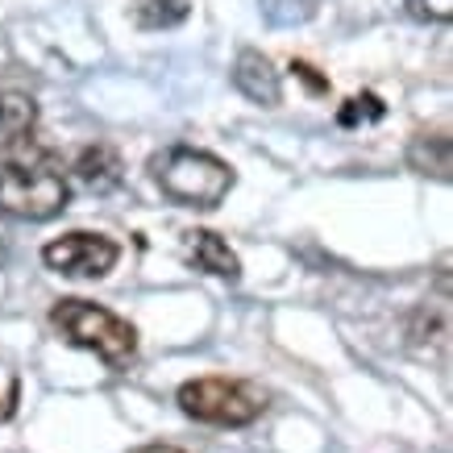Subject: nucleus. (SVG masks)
Wrapping results in <instances>:
<instances>
[{"label": "nucleus", "instance_id": "1a4fd4ad", "mask_svg": "<svg viewBox=\"0 0 453 453\" xmlns=\"http://www.w3.org/2000/svg\"><path fill=\"white\" fill-rule=\"evenodd\" d=\"M408 163L420 171V175H437V179H449L453 171V146L445 134H433V138H416L408 146Z\"/></svg>", "mask_w": 453, "mask_h": 453}, {"label": "nucleus", "instance_id": "9d476101", "mask_svg": "<svg viewBox=\"0 0 453 453\" xmlns=\"http://www.w3.org/2000/svg\"><path fill=\"white\" fill-rule=\"evenodd\" d=\"M34 121H38V104L29 96H21V92H4L0 96V138L4 142L26 138Z\"/></svg>", "mask_w": 453, "mask_h": 453}, {"label": "nucleus", "instance_id": "f8f14e48", "mask_svg": "<svg viewBox=\"0 0 453 453\" xmlns=\"http://www.w3.org/2000/svg\"><path fill=\"white\" fill-rule=\"evenodd\" d=\"M316 9H320V0H262V17H266L271 26H279V29L312 21Z\"/></svg>", "mask_w": 453, "mask_h": 453}, {"label": "nucleus", "instance_id": "4468645a", "mask_svg": "<svg viewBox=\"0 0 453 453\" xmlns=\"http://www.w3.org/2000/svg\"><path fill=\"white\" fill-rule=\"evenodd\" d=\"M403 4L416 21H449L453 17V0H403Z\"/></svg>", "mask_w": 453, "mask_h": 453}, {"label": "nucleus", "instance_id": "f03ea898", "mask_svg": "<svg viewBox=\"0 0 453 453\" xmlns=\"http://www.w3.org/2000/svg\"><path fill=\"white\" fill-rule=\"evenodd\" d=\"M150 175L158 192L183 208H217L234 192V166L196 146H171V150L154 154Z\"/></svg>", "mask_w": 453, "mask_h": 453}, {"label": "nucleus", "instance_id": "39448f33", "mask_svg": "<svg viewBox=\"0 0 453 453\" xmlns=\"http://www.w3.org/2000/svg\"><path fill=\"white\" fill-rule=\"evenodd\" d=\"M121 258V246L104 234H63L42 246V262L71 279H104Z\"/></svg>", "mask_w": 453, "mask_h": 453}, {"label": "nucleus", "instance_id": "6e6552de", "mask_svg": "<svg viewBox=\"0 0 453 453\" xmlns=\"http://www.w3.org/2000/svg\"><path fill=\"white\" fill-rule=\"evenodd\" d=\"M75 179H80L88 192H112L121 183V158L109 150V146H88V150L75 158Z\"/></svg>", "mask_w": 453, "mask_h": 453}, {"label": "nucleus", "instance_id": "0eeeda50", "mask_svg": "<svg viewBox=\"0 0 453 453\" xmlns=\"http://www.w3.org/2000/svg\"><path fill=\"white\" fill-rule=\"evenodd\" d=\"M183 254L192 262L196 271H204V275H217V279H242V262L237 254L229 250L225 237H217L212 229H192V234H183Z\"/></svg>", "mask_w": 453, "mask_h": 453}, {"label": "nucleus", "instance_id": "f3484780", "mask_svg": "<svg viewBox=\"0 0 453 453\" xmlns=\"http://www.w3.org/2000/svg\"><path fill=\"white\" fill-rule=\"evenodd\" d=\"M134 453H183V449H175V445H142Z\"/></svg>", "mask_w": 453, "mask_h": 453}, {"label": "nucleus", "instance_id": "9b49d317", "mask_svg": "<svg viewBox=\"0 0 453 453\" xmlns=\"http://www.w3.org/2000/svg\"><path fill=\"white\" fill-rule=\"evenodd\" d=\"M192 13L188 0H134V21L142 29H171V26H183Z\"/></svg>", "mask_w": 453, "mask_h": 453}, {"label": "nucleus", "instance_id": "f257e3e1", "mask_svg": "<svg viewBox=\"0 0 453 453\" xmlns=\"http://www.w3.org/2000/svg\"><path fill=\"white\" fill-rule=\"evenodd\" d=\"M67 179L50 150L17 138V150L0 158V212L17 220H50L67 208Z\"/></svg>", "mask_w": 453, "mask_h": 453}, {"label": "nucleus", "instance_id": "20e7f679", "mask_svg": "<svg viewBox=\"0 0 453 453\" xmlns=\"http://www.w3.org/2000/svg\"><path fill=\"white\" fill-rule=\"evenodd\" d=\"M179 408L200 425L242 428L266 412V391L242 379H192L179 387Z\"/></svg>", "mask_w": 453, "mask_h": 453}, {"label": "nucleus", "instance_id": "ddd939ff", "mask_svg": "<svg viewBox=\"0 0 453 453\" xmlns=\"http://www.w3.org/2000/svg\"><path fill=\"white\" fill-rule=\"evenodd\" d=\"M383 100L374 96V92H362V96L345 100L342 112H337V121L342 125H362V121H383Z\"/></svg>", "mask_w": 453, "mask_h": 453}, {"label": "nucleus", "instance_id": "423d86ee", "mask_svg": "<svg viewBox=\"0 0 453 453\" xmlns=\"http://www.w3.org/2000/svg\"><path fill=\"white\" fill-rule=\"evenodd\" d=\"M234 88L250 104H262V109H275L283 100V80H279L275 63L262 55V50H242L234 63Z\"/></svg>", "mask_w": 453, "mask_h": 453}, {"label": "nucleus", "instance_id": "dca6fc26", "mask_svg": "<svg viewBox=\"0 0 453 453\" xmlns=\"http://www.w3.org/2000/svg\"><path fill=\"white\" fill-rule=\"evenodd\" d=\"M291 71H296V75H300V80L308 83L312 92H329V80H320V75H316V71L308 67V63H291Z\"/></svg>", "mask_w": 453, "mask_h": 453}, {"label": "nucleus", "instance_id": "7ed1b4c3", "mask_svg": "<svg viewBox=\"0 0 453 453\" xmlns=\"http://www.w3.org/2000/svg\"><path fill=\"white\" fill-rule=\"evenodd\" d=\"M50 320H55V329L63 333L71 345L96 354L100 362H109V366H125L129 357L138 354V329H134L129 320H121L117 312L100 308V303L58 300L55 308H50Z\"/></svg>", "mask_w": 453, "mask_h": 453}, {"label": "nucleus", "instance_id": "2eb2a0df", "mask_svg": "<svg viewBox=\"0 0 453 453\" xmlns=\"http://www.w3.org/2000/svg\"><path fill=\"white\" fill-rule=\"evenodd\" d=\"M17 412V374L9 366H0V425Z\"/></svg>", "mask_w": 453, "mask_h": 453}]
</instances>
